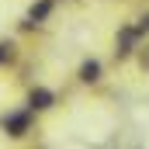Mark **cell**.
I'll list each match as a JSON object with an SVG mask.
<instances>
[{
    "label": "cell",
    "instance_id": "cell-4",
    "mask_svg": "<svg viewBox=\"0 0 149 149\" xmlns=\"http://www.w3.org/2000/svg\"><path fill=\"white\" fill-rule=\"evenodd\" d=\"M52 7H56L52 0H38V3H31V7H28V24H42V21L52 14Z\"/></svg>",
    "mask_w": 149,
    "mask_h": 149
},
{
    "label": "cell",
    "instance_id": "cell-3",
    "mask_svg": "<svg viewBox=\"0 0 149 149\" xmlns=\"http://www.w3.org/2000/svg\"><path fill=\"white\" fill-rule=\"evenodd\" d=\"M139 31H135V24H128V28H121V35H118V49H114V52H118V56H128V52H132V49H135V42H139Z\"/></svg>",
    "mask_w": 149,
    "mask_h": 149
},
{
    "label": "cell",
    "instance_id": "cell-1",
    "mask_svg": "<svg viewBox=\"0 0 149 149\" xmlns=\"http://www.w3.org/2000/svg\"><path fill=\"white\" fill-rule=\"evenodd\" d=\"M56 104V94L49 87H31L28 90V111H49Z\"/></svg>",
    "mask_w": 149,
    "mask_h": 149
},
{
    "label": "cell",
    "instance_id": "cell-7",
    "mask_svg": "<svg viewBox=\"0 0 149 149\" xmlns=\"http://www.w3.org/2000/svg\"><path fill=\"white\" fill-rule=\"evenodd\" d=\"M139 66H142V70H146V73H149V45H146V49H142V52H139Z\"/></svg>",
    "mask_w": 149,
    "mask_h": 149
},
{
    "label": "cell",
    "instance_id": "cell-2",
    "mask_svg": "<svg viewBox=\"0 0 149 149\" xmlns=\"http://www.w3.org/2000/svg\"><path fill=\"white\" fill-rule=\"evenodd\" d=\"M28 125H31V111H14L3 118V128H7V135H24L28 132Z\"/></svg>",
    "mask_w": 149,
    "mask_h": 149
},
{
    "label": "cell",
    "instance_id": "cell-5",
    "mask_svg": "<svg viewBox=\"0 0 149 149\" xmlns=\"http://www.w3.org/2000/svg\"><path fill=\"white\" fill-rule=\"evenodd\" d=\"M101 70H104V66H101L97 59H87V63L80 66V80H83V83H97V80H101Z\"/></svg>",
    "mask_w": 149,
    "mask_h": 149
},
{
    "label": "cell",
    "instance_id": "cell-6",
    "mask_svg": "<svg viewBox=\"0 0 149 149\" xmlns=\"http://www.w3.org/2000/svg\"><path fill=\"white\" fill-rule=\"evenodd\" d=\"M17 59V45L14 42H0V66H10Z\"/></svg>",
    "mask_w": 149,
    "mask_h": 149
},
{
    "label": "cell",
    "instance_id": "cell-8",
    "mask_svg": "<svg viewBox=\"0 0 149 149\" xmlns=\"http://www.w3.org/2000/svg\"><path fill=\"white\" fill-rule=\"evenodd\" d=\"M135 31H139V35H146V31H149V14H146V17H139V24H135Z\"/></svg>",
    "mask_w": 149,
    "mask_h": 149
}]
</instances>
